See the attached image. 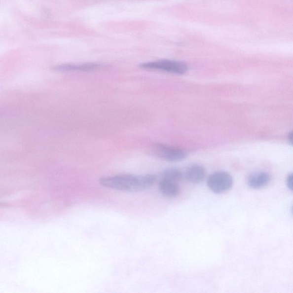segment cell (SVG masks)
Instances as JSON below:
<instances>
[{
    "label": "cell",
    "mask_w": 293,
    "mask_h": 293,
    "mask_svg": "<svg viewBox=\"0 0 293 293\" xmlns=\"http://www.w3.org/2000/svg\"><path fill=\"white\" fill-rule=\"evenodd\" d=\"M233 183V177L225 171H217L212 174L207 181V186L216 194H221L229 190Z\"/></svg>",
    "instance_id": "obj_4"
},
{
    "label": "cell",
    "mask_w": 293,
    "mask_h": 293,
    "mask_svg": "<svg viewBox=\"0 0 293 293\" xmlns=\"http://www.w3.org/2000/svg\"><path fill=\"white\" fill-rule=\"evenodd\" d=\"M177 182L162 179L159 184L160 192L167 197H177L181 193V188Z\"/></svg>",
    "instance_id": "obj_7"
},
{
    "label": "cell",
    "mask_w": 293,
    "mask_h": 293,
    "mask_svg": "<svg viewBox=\"0 0 293 293\" xmlns=\"http://www.w3.org/2000/svg\"><path fill=\"white\" fill-rule=\"evenodd\" d=\"M206 176V171L205 167L201 165H194L189 167L185 174L186 180L193 184L202 183Z\"/></svg>",
    "instance_id": "obj_8"
},
{
    "label": "cell",
    "mask_w": 293,
    "mask_h": 293,
    "mask_svg": "<svg viewBox=\"0 0 293 293\" xmlns=\"http://www.w3.org/2000/svg\"></svg>",
    "instance_id": "obj_12"
},
{
    "label": "cell",
    "mask_w": 293,
    "mask_h": 293,
    "mask_svg": "<svg viewBox=\"0 0 293 293\" xmlns=\"http://www.w3.org/2000/svg\"><path fill=\"white\" fill-rule=\"evenodd\" d=\"M139 67L144 70L161 71L179 75L186 73L188 70V66L186 63L171 60H159L143 63Z\"/></svg>",
    "instance_id": "obj_2"
},
{
    "label": "cell",
    "mask_w": 293,
    "mask_h": 293,
    "mask_svg": "<svg viewBox=\"0 0 293 293\" xmlns=\"http://www.w3.org/2000/svg\"><path fill=\"white\" fill-rule=\"evenodd\" d=\"M288 139L289 142H290V144L293 146V131H292L291 133L289 135Z\"/></svg>",
    "instance_id": "obj_11"
},
{
    "label": "cell",
    "mask_w": 293,
    "mask_h": 293,
    "mask_svg": "<svg viewBox=\"0 0 293 293\" xmlns=\"http://www.w3.org/2000/svg\"><path fill=\"white\" fill-rule=\"evenodd\" d=\"M270 175L263 171H259L250 175L248 179V184L250 187L259 189L266 187L270 182Z\"/></svg>",
    "instance_id": "obj_6"
},
{
    "label": "cell",
    "mask_w": 293,
    "mask_h": 293,
    "mask_svg": "<svg viewBox=\"0 0 293 293\" xmlns=\"http://www.w3.org/2000/svg\"><path fill=\"white\" fill-rule=\"evenodd\" d=\"M287 184L289 188L293 191V173L288 177Z\"/></svg>",
    "instance_id": "obj_10"
},
{
    "label": "cell",
    "mask_w": 293,
    "mask_h": 293,
    "mask_svg": "<svg viewBox=\"0 0 293 293\" xmlns=\"http://www.w3.org/2000/svg\"><path fill=\"white\" fill-rule=\"evenodd\" d=\"M152 150L155 156L170 162H181L187 156L185 150L165 144H155L153 146Z\"/></svg>",
    "instance_id": "obj_3"
},
{
    "label": "cell",
    "mask_w": 293,
    "mask_h": 293,
    "mask_svg": "<svg viewBox=\"0 0 293 293\" xmlns=\"http://www.w3.org/2000/svg\"><path fill=\"white\" fill-rule=\"evenodd\" d=\"M155 177L151 174L121 175L100 179L103 186L113 190L128 192H137L147 190L155 183Z\"/></svg>",
    "instance_id": "obj_1"
},
{
    "label": "cell",
    "mask_w": 293,
    "mask_h": 293,
    "mask_svg": "<svg viewBox=\"0 0 293 293\" xmlns=\"http://www.w3.org/2000/svg\"><path fill=\"white\" fill-rule=\"evenodd\" d=\"M101 65L98 63L63 64L53 66L52 70L60 73L89 72L99 69Z\"/></svg>",
    "instance_id": "obj_5"
},
{
    "label": "cell",
    "mask_w": 293,
    "mask_h": 293,
    "mask_svg": "<svg viewBox=\"0 0 293 293\" xmlns=\"http://www.w3.org/2000/svg\"><path fill=\"white\" fill-rule=\"evenodd\" d=\"M161 177L164 180L178 182L181 180L182 174L180 170L174 168H170L163 171Z\"/></svg>",
    "instance_id": "obj_9"
}]
</instances>
